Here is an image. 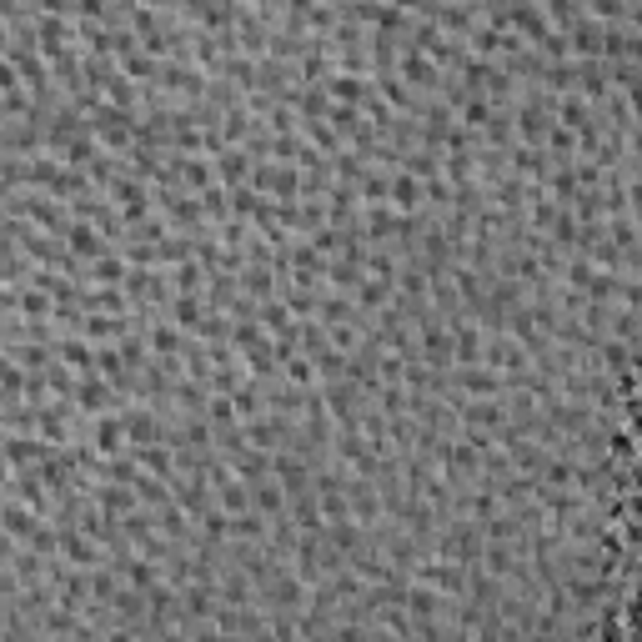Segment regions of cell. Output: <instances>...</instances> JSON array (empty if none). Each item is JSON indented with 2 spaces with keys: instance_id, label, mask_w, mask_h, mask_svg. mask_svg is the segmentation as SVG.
<instances>
[{
  "instance_id": "obj_12",
  "label": "cell",
  "mask_w": 642,
  "mask_h": 642,
  "mask_svg": "<svg viewBox=\"0 0 642 642\" xmlns=\"http://www.w3.org/2000/svg\"><path fill=\"white\" fill-rule=\"evenodd\" d=\"M251 507H256L261 517H281V512H286V492H281V482H276L271 472L251 482Z\"/></svg>"
},
{
  "instance_id": "obj_17",
  "label": "cell",
  "mask_w": 642,
  "mask_h": 642,
  "mask_svg": "<svg viewBox=\"0 0 642 642\" xmlns=\"http://www.w3.org/2000/svg\"><path fill=\"white\" fill-rule=\"evenodd\" d=\"M176 291H191V296H201V291H206V266H201L196 256L176 261Z\"/></svg>"
},
{
  "instance_id": "obj_8",
  "label": "cell",
  "mask_w": 642,
  "mask_h": 642,
  "mask_svg": "<svg viewBox=\"0 0 642 642\" xmlns=\"http://www.w3.org/2000/svg\"><path fill=\"white\" fill-rule=\"evenodd\" d=\"M387 206L402 211V216L422 211V181H417L412 171H392V181H387Z\"/></svg>"
},
{
  "instance_id": "obj_21",
  "label": "cell",
  "mask_w": 642,
  "mask_h": 642,
  "mask_svg": "<svg viewBox=\"0 0 642 642\" xmlns=\"http://www.w3.org/2000/svg\"><path fill=\"white\" fill-rule=\"evenodd\" d=\"M6 46H11V36H6V26H0V56H6Z\"/></svg>"
},
{
  "instance_id": "obj_14",
  "label": "cell",
  "mask_w": 642,
  "mask_h": 642,
  "mask_svg": "<svg viewBox=\"0 0 642 642\" xmlns=\"http://www.w3.org/2000/svg\"><path fill=\"white\" fill-rule=\"evenodd\" d=\"M121 76H131L136 86H151V81L161 76V61H156V56H146V51L136 46V51H126V56H121Z\"/></svg>"
},
{
  "instance_id": "obj_15",
  "label": "cell",
  "mask_w": 642,
  "mask_h": 642,
  "mask_svg": "<svg viewBox=\"0 0 642 642\" xmlns=\"http://www.w3.org/2000/svg\"><path fill=\"white\" fill-rule=\"evenodd\" d=\"M266 527H271V517H261L256 507H246V512L231 517V532L226 537H236V542H266Z\"/></svg>"
},
{
  "instance_id": "obj_11",
  "label": "cell",
  "mask_w": 642,
  "mask_h": 642,
  "mask_svg": "<svg viewBox=\"0 0 642 642\" xmlns=\"http://www.w3.org/2000/svg\"><path fill=\"white\" fill-rule=\"evenodd\" d=\"M86 276H91V286H121V276H126V256H121L116 246H106L96 261H86Z\"/></svg>"
},
{
  "instance_id": "obj_6",
  "label": "cell",
  "mask_w": 642,
  "mask_h": 642,
  "mask_svg": "<svg viewBox=\"0 0 642 642\" xmlns=\"http://www.w3.org/2000/svg\"><path fill=\"white\" fill-rule=\"evenodd\" d=\"M577 61V56H572ZM572 91L577 96H587V101H602L607 91H612V66L607 61H577V81H572Z\"/></svg>"
},
{
  "instance_id": "obj_13",
  "label": "cell",
  "mask_w": 642,
  "mask_h": 642,
  "mask_svg": "<svg viewBox=\"0 0 642 642\" xmlns=\"http://www.w3.org/2000/svg\"><path fill=\"white\" fill-rule=\"evenodd\" d=\"M146 347H151L156 357H181V352H186V332L176 327V321H156V327L146 332Z\"/></svg>"
},
{
  "instance_id": "obj_3",
  "label": "cell",
  "mask_w": 642,
  "mask_h": 642,
  "mask_svg": "<svg viewBox=\"0 0 642 642\" xmlns=\"http://www.w3.org/2000/svg\"><path fill=\"white\" fill-rule=\"evenodd\" d=\"M86 437H91V447L101 457H121L126 452V422H121V412H96L86 422Z\"/></svg>"
},
{
  "instance_id": "obj_20",
  "label": "cell",
  "mask_w": 642,
  "mask_h": 642,
  "mask_svg": "<svg viewBox=\"0 0 642 642\" xmlns=\"http://www.w3.org/2000/svg\"><path fill=\"white\" fill-rule=\"evenodd\" d=\"M16 547H21V542H16L6 527H0V562H11V557H16Z\"/></svg>"
},
{
  "instance_id": "obj_18",
  "label": "cell",
  "mask_w": 642,
  "mask_h": 642,
  "mask_svg": "<svg viewBox=\"0 0 642 642\" xmlns=\"http://www.w3.org/2000/svg\"><path fill=\"white\" fill-rule=\"evenodd\" d=\"M51 306H56V301H51L41 286H26V291H16V311H21V316H31V321H36V316H51Z\"/></svg>"
},
{
  "instance_id": "obj_1",
  "label": "cell",
  "mask_w": 642,
  "mask_h": 642,
  "mask_svg": "<svg viewBox=\"0 0 642 642\" xmlns=\"http://www.w3.org/2000/svg\"><path fill=\"white\" fill-rule=\"evenodd\" d=\"M482 367H492L497 377L517 382V377L532 367V357H527V347H522L517 337H507V332H482Z\"/></svg>"
},
{
  "instance_id": "obj_7",
  "label": "cell",
  "mask_w": 642,
  "mask_h": 642,
  "mask_svg": "<svg viewBox=\"0 0 642 642\" xmlns=\"http://www.w3.org/2000/svg\"><path fill=\"white\" fill-rule=\"evenodd\" d=\"M166 311H171V321H176V327H181L186 337H196V332H201V316H206V296H191V291H171Z\"/></svg>"
},
{
  "instance_id": "obj_2",
  "label": "cell",
  "mask_w": 642,
  "mask_h": 642,
  "mask_svg": "<svg viewBox=\"0 0 642 642\" xmlns=\"http://www.w3.org/2000/svg\"><path fill=\"white\" fill-rule=\"evenodd\" d=\"M397 76L412 86V91H422V96H437V81H442V66L432 61V56H422L417 46H402V56H397Z\"/></svg>"
},
{
  "instance_id": "obj_9",
  "label": "cell",
  "mask_w": 642,
  "mask_h": 642,
  "mask_svg": "<svg viewBox=\"0 0 642 642\" xmlns=\"http://www.w3.org/2000/svg\"><path fill=\"white\" fill-rule=\"evenodd\" d=\"M0 527H6L16 542H31V532L41 527V512H36L31 502H16V497H6V507H0Z\"/></svg>"
},
{
  "instance_id": "obj_10",
  "label": "cell",
  "mask_w": 642,
  "mask_h": 642,
  "mask_svg": "<svg viewBox=\"0 0 642 642\" xmlns=\"http://www.w3.org/2000/svg\"><path fill=\"white\" fill-rule=\"evenodd\" d=\"M251 156H246V146H221L216 151V161H211V171H216V181L221 186H236V181H246L251 176Z\"/></svg>"
},
{
  "instance_id": "obj_4",
  "label": "cell",
  "mask_w": 642,
  "mask_h": 642,
  "mask_svg": "<svg viewBox=\"0 0 642 642\" xmlns=\"http://www.w3.org/2000/svg\"><path fill=\"white\" fill-rule=\"evenodd\" d=\"M321 91H327V101H337V106H362L372 96V76H362V71H332Z\"/></svg>"
},
{
  "instance_id": "obj_19",
  "label": "cell",
  "mask_w": 642,
  "mask_h": 642,
  "mask_svg": "<svg viewBox=\"0 0 642 642\" xmlns=\"http://www.w3.org/2000/svg\"><path fill=\"white\" fill-rule=\"evenodd\" d=\"M537 51H542L547 61H567V56H572V51H567V31H557V26H552V31L537 41Z\"/></svg>"
},
{
  "instance_id": "obj_16",
  "label": "cell",
  "mask_w": 642,
  "mask_h": 642,
  "mask_svg": "<svg viewBox=\"0 0 642 642\" xmlns=\"http://www.w3.org/2000/svg\"><path fill=\"white\" fill-rule=\"evenodd\" d=\"M101 91H106V101H111V106H126V111H136V101H141L136 81H131V76H121V66H116V76H111Z\"/></svg>"
},
{
  "instance_id": "obj_22",
  "label": "cell",
  "mask_w": 642,
  "mask_h": 642,
  "mask_svg": "<svg viewBox=\"0 0 642 642\" xmlns=\"http://www.w3.org/2000/svg\"><path fill=\"white\" fill-rule=\"evenodd\" d=\"M31 6H36V0H31Z\"/></svg>"
},
{
  "instance_id": "obj_5",
  "label": "cell",
  "mask_w": 642,
  "mask_h": 642,
  "mask_svg": "<svg viewBox=\"0 0 642 642\" xmlns=\"http://www.w3.org/2000/svg\"><path fill=\"white\" fill-rule=\"evenodd\" d=\"M61 236H66V251H71V256H76L81 266H86V261H96V256H101V251L111 246V241H106V236H101V231H96V226H91L86 216H81V221H71V226H66Z\"/></svg>"
}]
</instances>
